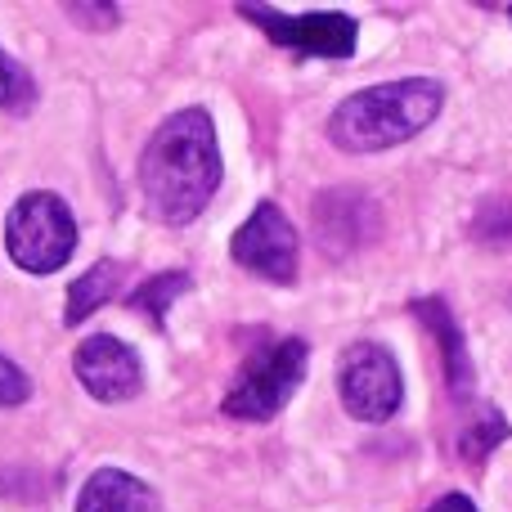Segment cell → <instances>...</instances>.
Here are the masks:
<instances>
[{"label":"cell","instance_id":"8","mask_svg":"<svg viewBox=\"0 0 512 512\" xmlns=\"http://www.w3.org/2000/svg\"><path fill=\"white\" fill-rule=\"evenodd\" d=\"M72 369H77V382L90 391L95 400L104 405H122V400L140 396L144 387V369H140V355L122 342V337H86L72 355Z\"/></svg>","mask_w":512,"mask_h":512},{"label":"cell","instance_id":"3","mask_svg":"<svg viewBox=\"0 0 512 512\" xmlns=\"http://www.w3.org/2000/svg\"><path fill=\"white\" fill-rule=\"evenodd\" d=\"M5 252L18 270L54 274L77 252V221L59 194H23L5 216Z\"/></svg>","mask_w":512,"mask_h":512},{"label":"cell","instance_id":"1","mask_svg":"<svg viewBox=\"0 0 512 512\" xmlns=\"http://www.w3.org/2000/svg\"><path fill=\"white\" fill-rule=\"evenodd\" d=\"M221 189V144L203 108L171 113L140 158V194L153 221L189 225Z\"/></svg>","mask_w":512,"mask_h":512},{"label":"cell","instance_id":"4","mask_svg":"<svg viewBox=\"0 0 512 512\" xmlns=\"http://www.w3.org/2000/svg\"><path fill=\"white\" fill-rule=\"evenodd\" d=\"M306 342L301 337H283V342L261 346L248 355V364L239 369L230 396L221 400L225 418H243V423H270L292 396H297L301 378H306Z\"/></svg>","mask_w":512,"mask_h":512},{"label":"cell","instance_id":"2","mask_svg":"<svg viewBox=\"0 0 512 512\" xmlns=\"http://www.w3.org/2000/svg\"><path fill=\"white\" fill-rule=\"evenodd\" d=\"M445 90L441 81L405 77V81H382V86L355 90L328 117V140L346 153H382L396 144L414 140L418 131L441 117Z\"/></svg>","mask_w":512,"mask_h":512},{"label":"cell","instance_id":"13","mask_svg":"<svg viewBox=\"0 0 512 512\" xmlns=\"http://www.w3.org/2000/svg\"><path fill=\"white\" fill-rule=\"evenodd\" d=\"M180 292H189V274L185 270H167V274H158V279L140 283V288L131 292V310H140V315H149L153 324H162L167 310H171V301H176Z\"/></svg>","mask_w":512,"mask_h":512},{"label":"cell","instance_id":"15","mask_svg":"<svg viewBox=\"0 0 512 512\" xmlns=\"http://www.w3.org/2000/svg\"><path fill=\"white\" fill-rule=\"evenodd\" d=\"M472 230H477L486 243H512V203H490L486 212L477 216Z\"/></svg>","mask_w":512,"mask_h":512},{"label":"cell","instance_id":"10","mask_svg":"<svg viewBox=\"0 0 512 512\" xmlns=\"http://www.w3.org/2000/svg\"><path fill=\"white\" fill-rule=\"evenodd\" d=\"M77 512H149V486L122 468H99L81 486Z\"/></svg>","mask_w":512,"mask_h":512},{"label":"cell","instance_id":"16","mask_svg":"<svg viewBox=\"0 0 512 512\" xmlns=\"http://www.w3.org/2000/svg\"><path fill=\"white\" fill-rule=\"evenodd\" d=\"M27 396H32V382H27V373L18 369L14 360H5V355H0V409L23 405Z\"/></svg>","mask_w":512,"mask_h":512},{"label":"cell","instance_id":"19","mask_svg":"<svg viewBox=\"0 0 512 512\" xmlns=\"http://www.w3.org/2000/svg\"><path fill=\"white\" fill-rule=\"evenodd\" d=\"M68 14L72 18H104V27L117 23V9L113 5H68Z\"/></svg>","mask_w":512,"mask_h":512},{"label":"cell","instance_id":"9","mask_svg":"<svg viewBox=\"0 0 512 512\" xmlns=\"http://www.w3.org/2000/svg\"><path fill=\"white\" fill-rule=\"evenodd\" d=\"M369 198L351 194V189H337V194H324L315 203V230L324 252H351L364 243V216H369Z\"/></svg>","mask_w":512,"mask_h":512},{"label":"cell","instance_id":"12","mask_svg":"<svg viewBox=\"0 0 512 512\" xmlns=\"http://www.w3.org/2000/svg\"><path fill=\"white\" fill-rule=\"evenodd\" d=\"M117 283H122V265L117 261H95L86 274H77V283L68 288V310H63V324L77 328L81 319H90L104 301H113Z\"/></svg>","mask_w":512,"mask_h":512},{"label":"cell","instance_id":"5","mask_svg":"<svg viewBox=\"0 0 512 512\" xmlns=\"http://www.w3.org/2000/svg\"><path fill=\"white\" fill-rule=\"evenodd\" d=\"M337 396H342L346 414L364 418V423H387V418H396L400 400H405V382H400L396 355L378 342L346 346L342 364H337Z\"/></svg>","mask_w":512,"mask_h":512},{"label":"cell","instance_id":"14","mask_svg":"<svg viewBox=\"0 0 512 512\" xmlns=\"http://www.w3.org/2000/svg\"><path fill=\"white\" fill-rule=\"evenodd\" d=\"M499 441H508V418H499L495 409H486L481 418H472V427L463 432V441H459V454L468 463H481L490 450H495Z\"/></svg>","mask_w":512,"mask_h":512},{"label":"cell","instance_id":"7","mask_svg":"<svg viewBox=\"0 0 512 512\" xmlns=\"http://www.w3.org/2000/svg\"><path fill=\"white\" fill-rule=\"evenodd\" d=\"M230 252L243 270L261 274L270 283L297 279V230H292V221L283 216L279 203H256V212L234 234Z\"/></svg>","mask_w":512,"mask_h":512},{"label":"cell","instance_id":"17","mask_svg":"<svg viewBox=\"0 0 512 512\" xmlns=\"http://www.w3.org/2000/svg\"><path fill=\"white\" fill-rule=\"evenodd\" d=\"M27 95H32V81L0 54V104H23Z\"/></svg>","mask_w":512,"mask_h":512},{"label":"cell","instance_id":"11","mask_svg":"<svg viewBox=\"0 0 512 512\" xmlns=\"http://www.w3.org/2000/svg\"><path fill=\"white\" fill-rule=\"evenodd\" d=\"M414 315L436 333V342H441V351H445V378H450V391L463 396L468 382H472V360H468V346H463V333H459V324H454L450 306L436 301V297H423V301H414Z\"/></svg>","mask_w":512,"mask_h":512},{"label":"cell","instance_id":"18","mask_svg":"<svg viewBox=\"0 0 512 512\" xmlns=\"http://www.w3.org/2000/svg\"><path fill=\"white\" fill-rule=\"evenodd\" d=\"M427 512H477V504H472L468 495H459V490H454V495H441V499H436V504L427 508Z\"/></svg>","mask_w":512,"mask_h":512},{"label":"cell","instance_id":"6","mask_svg":"<svg viewBox=\"0 0 512 512\" xmlns=\"http://www.w3.org/2000/svg\"><path fill=\"white\" fill-rule=\"evenodd\" d=\"M243 14L256 18L265 27L274 45L292 54H306V59H351L355 41H360V27L351 14H274L265 5H243Z\"/></svg>","mask_w":512,"mask_h":512}]
</instances>
